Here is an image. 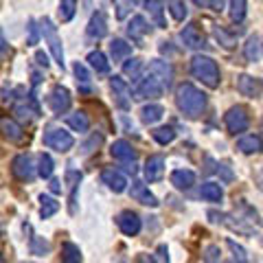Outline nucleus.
Masks as SVG:
<instances>
[{
    "instance_id": "43",
    "label": "nucleus",
    "mask_w": 263,
    "mask_h": 263,
    "mask_svg": "<svg viewBox=\"0 0 263 263\" xmlns=\"http://www.w3.org/2000/svg\"><path fill=\"white\" fill-rule=\"evenodd\" d=\"M101 143H103V136H101V134H92V136H90V141H88V143H84V147H81V152H84V154H90V152H95Z\"/></svg>"
},
{
    "instance_id": "51",
    "label": "nucleus",
    "mask_w": 263,
    "mask_h": 263,
    "mask_svg": "<svg viewBox=\"0 0 263 263\" xmlns=\"http://www.w3.org/2000/svg\"><path fill=\"white\" fill-rule=\"evenodd\" d=\"M5 51H7V40L3 35V29H0V55H3Z\"/></svg>"
},
{
    "instance_id": "34",
    "label": "nucleus",
    "mask_w": 263,
    "mask_h": 263,
    "mask_svg": "<svg viewBox=\"0 0 263 263\" xmlns=\"http://www.w3.org/2000/svg\"><path fill=\"white\" fill-rule=\"evenodd\" d=\"M246 7H248V0H230L228 5V13L233 22H241L246 18Z\"/></svg>"
},
{
    "instance_id": "14",
    "label": "nucleus",
    "mask_w": 263,
    "mask_h": 263,
    "mask_svg": "<svg viewBox=\"0 0 263 263\" xmlns=\"http://www.w3.org/2000/svg\"><path fill=\"white\" fill-rule=\"evenodd\" d=\"M110 86L114 90V97H117V105H119V108L121 110H129V105H132V101H129V95H132L129 86L121 77H112Z\"/></svg>"
},
{
    "instance_id": "27",
    "label": "nucleus",
    "mask_w": 263,
    "mask_h": 263,
    "mask_svg": "<svg viewBox=\"0 0 263 263\" xmlns=\"http://www.w3.org/2000/svg\"><path fill=\"white\" fill-rule=\"evenodd\" d=\"M88 64L92 66L97 72H101V75L110 72V62H108V57H105L101 51H90L88 53Z\"/></svg>"
},
{
    "instance_id": "7",
    "label": "nucleus",
    "mask_w": 263,
    "mask_h": 263,
    "mask_svg": "<svg viewBox=\"0 0 263 263\" xmlns=\"http://www.w3.org/2000/svg\"><path fill=\"white\" fill-rule=\"evenodd\" d=\"M11 171L13 176L22 180V182H29V180H33V176H35V164H33V158L29 154H18L11 162Z\"/></svg>"
},
{
    "instance_id": "31",
    "label": "nucleus",
    "mask_w": 263,
    "mask_h": 263,
    "mask_svg": "<svg viewBox=\"0 0 263 263\" xmlns=\"http://www.w3.org/2000/svg\"><path fill=\"white\" fill-rule=\"evenodd\" d=\"M62 263H81V250L72 241H66L62 246Z\"/></svg>"
},
{
    "instance_id": "56",
    "label": "nucleus",
    "mask_w": 263,
    "mask_h": 263,
    "mask_svg": "<svg viewBox=\"0 0 263 263\" xmlns=\"http://www.w3.org/2000/svg\"><path fill=\"white\" fill-rule=\"evenodd\" d=\"M261 51H263V44H261Z\"/></svg>"
},
{
    "instance_id": "22",
    "label": "nucleus",
    "mask_w": 263,
    "mask_h": 263,
    "mask_svg": "<svg viewBox=\"0 0 263 263\" xmlns=\"http://www.w3.org/2000/svg\"><path fill=\"white\" fill-rule=\"evenodd\" d=\"M171 184H174L176 189L186 191V189H191L195 184V174L189 171V169H176L174 174H171Z\"/></svg>"
},
{
    "instance_id": "35",
    "label": "nucleus",
    "mask_w": 263,
    "mask_h": 263,
    "mask_svg": "<svg viewBox=\"0 0 263 263\" xmlns=\"http://www.w3.org/2000/svg\"><path fill=\"white\" fill-rule=\"evenodd\" d=\"M167 9L169 13L174 15V20L176 22H184L186 18V5H184V0H167Z\"/></svg>"
},
{
    "instance_id": "30",
    "label": "nucleus",
    "mask_w": 263,
    "mask_h": 263,
    "mask_svg": "<svg viewBox=\"0 0 263 263\" xmlns=\"http://www.w3.org/2000/svg\"><path fill=\"white\" fill-rule=\"evenodd\" d=\"M66 121H68V125L75 132H88L90 129V119H88L86 112H72V114H68Z\"/></svg>"
},
{
    "instance_id": "17",
    "label": "nucleus",
    "mask_w": 263,
    "mask_h": 263,
    "mask_svg": "<svg viewBox=\"0 0 263 263\" xmlns=\"http://www.w3.org/2000/svg\"><path fill=\"white\" fill-rule=\"evenodd\" d=\"M0 132H3L5 138H9L11 143H20L24 138V132L20 127V123L15 119H9V117H3L0 119Z\"/></svg>"
},
{
    "instance_id": "45",
    "label": "nucleus",
    "mask_w": 263,
    "mask_h": 263,
    "mask_svg": "<svg viewBox=\"0 0 263 263\" xmlns=\"http://www.w3.org/2000/svg\"><path fill=\"white\" fill-rule=\"evenodd\" d=\"M127 13H129V3L127 0H117V18L123 20V18H127Z\"/></svg>"
},
{
    "instance_id": "21",
    "label": "nucleus",
    "mask_w": 263,
    "mask_h": 263,
    "mask_svg": "<svg viewBox=\"0 0 263 263\" xmlns=\"http://www.w3.org/2000/svg\"><path fill=\"white\" fill-rule=\"evenodd\" d=\"M129 55H132V44H127L125 40L114 37L110 42V57H112V62H125Z\"/></svg>"
},
{
    "instance_id": "39",
    "label": "nucleus",
    "mask_w": 263,
    "mask_h": 263,
    "mask_svg": "<svg viewBox=\"0 0 263 263\" xmlns=\"http://www.w3.org/2000/svg\"><path fill=\"white\" fill-rule=\"evenodd\" d=\"M75 11H77V0H60V18H62V22L72 20Z\"/></svg>"
},
{
    "instance_id": "26",
    "label": "nucleus",
    "mask_w": 263,
    "mask_h": 263,
    "mask_svg": "<svg viewBox=\"0 0 263 263\" xmlns=\"http://www.w3.org/2000/svg\"><path fill=\"white\" fill-rule=\"evenodd\" d=\"M243 55H246V60L248 62H259V57H261V40L257 35H250L248 40H246V44H243Z\"/></svg>"
},
{
    "instance_id": "5",
    "label": "nucleus",
    "mask_w": 263,
    "mask_h": 263,
    "mask_svg": "<svg viewBox=\"0 0 263 263\" xmlns=\"http://www.w3.org/2000/svg\"><path fill=\"white\" fill-rule=\"evenodd\" d=\"M224 123H226V129L230 132V134H241V132H246L250 125L248 110H246L243 105H235V108H230L226 112Z\"/></svg>"
},
{
    "instance_id": "53",
    "label": "nucleus",
    "mask_w": 263,
    "mask_h": 263,
    "mask_svg": "<svg viewBox=\"0 0 263 263\" xmlns=\"http://www.w3.org/2000/svg\"><path fill=\"white\" fill-rule=\"evenodd\" d=\"M193 3H195L197 7H204V5H209V0H193Z\"/></svg>"
},
{
    "instance_id": "54",
    "label": "nucleus",
    "mask_w": 263,
    "mask_h": 263,
    "mask_svg": "<svg viewBox=\"0 0 263 263\" xmlns=\"http://www.w3.org/2000/svg\"><path fill=\"white\" fill-rule=\"evenodd\" d=\"M0 263H5V257H3V254H0Z\"/></svg>"
},
{
    "instance_id": "57",
    "label": "nucleus",
    "mask_w": 263,
    "mask_h": 263,
    "mask_svg": "<svg viewBox=\"0 0 263 263\" xmlns=\"http://www.w3.org/2000/svg\"><path fill=\"white\" fill-rule=\"evenodd\" d=\"M134 3H138V0H134Z\"/></svg>"
},
{
    "instance_id": "13",
    "label": "nucleus",
    "mask_w": 263,
    "mask_h": 263,
    "mask_svg": "<svg viewBox=\"0 0 263 263\" xmlns=\"http://www.w3.org/2000/svg\"><path fill=\"white\" fill-rule=\"evenodd\" d=\"M101 182L108 189H112L114 193H123L127 189V178L117 169H103L101 171Z\"/></svg>"
},
{
    "instance_id": "47",
    "label": "nucleus",
    "mask_w": 263,
    "mask_h": 263,
    "mask_svg": "<svg viewBox=\"0 0 263 263\" xmlns=\"http://www.w3.org/2000/svg\"><path fill=\"white\" fill-rule=\"evenodd\" d=\"M209 7L215 13H221V11L226 9V0H209Z\"/></svg>"
},
{
    "instance_id": "16",
    "label": "nucleus",
    "mask_w": 263,
    "mask_h": 263,
    "mask_svg": "<svg viewBox=\"0 0 263 263\" xmlns=\"http://www.w3.org/2000/svg\"><path fill=\"white\" fill-rule=\"evenodd\" d=\"M164 174V158L162 156H149L145 162V178L147 182H158Z\"/></svg>"
},
{
    "instance_id": "23",
    "label": "nucleus",
    "mask_w": 263,
    "mask_h": 263,
    "mask_svg": "<svg viewBox=\"0 0 263 263\" xmlns=\"http://www.w3.org/2000/svg\"><path fill=\"white\" fill-rule=\"evenodd\" d=\"M145 9L149 11L152 20L156 22V27L164 29L167 24H164V7H162V0H145Z\"/></svg>"
},
{
    "instance_id": "48",
    "label": "nucleus",
    "mask_w": 263,
    "mask_h": 263,
    "mask_svg": "<svg viewBox=\"0 0 263 263\" xmlns=\"http://www.w3.org/2000/svg\"><path fill=\"white\" fill-rule=\"evenodd\" d=\"M35 60H37L40 66H44V68H48V64H51V62H48V57H46L42 51H37V53H35Z\"/></svg>"
},
{
    "instance_id": "38",
    "label": "nucleus",
    "mask_w": 263,
    "mask_h": 263,
    "mask_svg": "<svg viewBox=\"0 0 263 263\" xmlns=\"http://www.w3.org/2000/svg\"><path fill=\"white\" fill-rule=\"evenodd\" d=\"M141 68H143V60H138V57H127L123 62V72L127 77H138L141 75Z\"/></svg>"
},
{
    "instance_id": "12",
    "label": "nucleus",
    "mask_w": 263,
    "mask_h": 263,
    "mask_svg": "<svg viewBox=\"0 0 263 263\" xmlns=\"http://www.w3.org/2000/svg\"><path fill=\"white\" fill-rule=\"evenodd\" d=\"M237 90L243 95V97H261L263 95V81L257 77H250V75H239L237 77Z\"/></svg>"
},
{
    "instance_id": "2",
    "label": "nucleus",
    "mask_w": 263,
    "mask_h": 263,
    "mask_svg": "<svg viewBox=\"0 0 263 263\" xmlns=\"http://www.w3.org/2000/svg\"><path fill=\"white\" fill-rule=\"evenodd\" d=\"M191 72H193L195 79H200L202 84L209 86V88H217L219 81H221V77H219V66L209 55H195L193 60H191Z\"/></svg>"
},
{
    "instance_id": "50",
    "label": "nucleus",
    "mask_w": 263,
    "mask_h": 263,
    "mask_svg": "<svg viewBox=\"0 0 263 263\" xmlns=\"http://www.w3.org/2000/svg\"><path fill=\"white\" fill-rule=\"evenodd\" d=\"M136 263H156L154 257H149V254H141V257L136 259Z\"/></svg>"
},
{
    "instance_id": "37",
    "label": "nucleus",
    "mask_w": 263,
    "mask_h": 263,
    "mask_svg": "<svg viewBox=\"0 0 263 263\" xmlns=\"http://www.w3.org/2000/svg\"><path fill=\"white\" fill-rule=\"evenodd\" d=\"M53 167H55V162H53L51 156H48V154H40V158H37V174L42 178H51L53 176Z\"/></svg>"
},
{
    "instance_id": "44",
    "label": "nucleus",
    "mask_w": 263,
    "mask_h": 263,
    "mask_svg": "<svg viewBox=\"0 0 263 263\" xmlns=\"http://www.w3.org/2000/svg\"><path fill=\"white\" fill-rule=\"evenodd\" d=\"M72 70H75V77L81 81V84H88V81H90V72H88V68H86V66L84 64H75V66H72Z\"/></svg>"
},
{
    "instance_id": "46",
    "label": "nucleus",
    "mask_w": 263,
    "mask_h": 263,
    "mask_svg": "<svg viewBox=\"0 0 263 263\" xmlns=\"http://www.w3.org/2000/svg\"><path fill=\"white\" fill-rule=\"evenodd\" d=\"M219 259V248L217 246H209L206 248V263H215Z\"/></svg>"
},
{
    "instance_id": "4",
    "label": "nucleus",
    "mask_w": 263,
    "mask_h": 263,
    "mask_svg": "<svg viewBox=\"0 0 263 263\" xmlns=\"http://www.w3.org/2000/svg\"><path fill=\"white\" fill-rule=\"evenodd\" d=\"M162 92H164L162 84L156 77H152L149 72H145L143 77H138L136 84H134L136 99H158V97H162Z\"/></svg>"
},
{
    "instance_id": "19",
    "label": "nucleus",
    "mask_w": 263,
    "mask_h": 263,
    "mask_svg": "<svg viewBox=\"0 0 263 263\" xmlns=\"http://www.w3.org/2000/svg\"><path fill=\"white\" fill-rule=\"evenodd\" d=\"M149 31H152V27H149V22H147L143 15H134V18H132V22L127 24V35L134 40V42H141V40H143Z\"/></svg>"
},
{
    "instance_id": "10",
    "label": "nucleus",
    "mask_w": 263,
    "mask_h": 263,
    "mask_svg": "<svg viewBox=\"0 0 263 263\" xmlns=\"http://www.w3.org/2000/svg\"><path fill=\"white\" fill-rule=\"evenodd\" d=\"M147 72H149L152 77L158 79L162 84V88H171V84H174V70H171V66L167 62H162V60L149 62V66H147Z\"/></svg>"
},
{
    "instance_id": "9",
    "label": "nucleus",
    "mask_w": 263,
    "mask_h": 263,
    "mask_svg": "<svg viewBox=\"0 0 263 263\" xmlns=\"http://www.w3.org/2000/svg\"><path fill=\"white\" fill-rule=\"evenodd\" d=\"M180 40H182V44L186 48H191V51L206 48V37H204V33L200 31L197 24H186V27L180 31Z\"/></svg>"
},
{
    "instance_id": "40",
    "label": "nucleus",
    "mask_w": 263,
    "mask_h": 263,
    "mask_svg": "<svg viewBox=\"0 0 263 263\" xmlns=\"http://www.w3.org/2000/svg\"><path fill=\"white\" fill-rule=\"evenodd\" d=\"M48 241H44V237H31V241H29V250L31 254H46L48 252Z\"/></svg>"
},
{
    "instance_id": "33",
    "label": "nucleus",
    "mask_w": 263,
    "mask_h": 263,
    "mask_svg": "<svg viewBox=\"0 0 263 263\" xmlns=\"http://www.w3.org/2000/svg\"><path fill=\"white\" fill-rule=\"evenodd\" d=\"M152 136H154V141L160 143V145H169V143L176 141V132H174V127H169V125L156 127V129L152 132Z\"/></svg>"
},
{
    "instance_id": "41",
    "label": "nucleus",
    "mask_w": 263,
    "mask_h": 263,
    "mask_svg": "<svg viewBox=\"0 0 263 263\" xmlns=\"http://www.w3.org/2000/svg\"><path fill=\"white\" fill-rule=\"evenodd\" d=\"M29 40H27V44L29 46H35L37 44V40H40V27H37V20L35 18H29Z\"/></svg>"
},
{
    "instance_id": "3",
    "label": "nucleus",
    "mask_w": 263,
    "mask_h": 263,
    "mask_svg": "<svg viewBox=\"0 0 263 263\" xmlns=\"http://www.w3.org/2000/svg\"><path fill=\"white\" fill-rule=\"evenodd\" d=\"M42 33H44V40H46V44H48V48H51V53H53V57H55V62H57V66L64 70L66 68V62H64V48H62V37H60V33H57V29H55V24H53V20L51 18H42Z\"/></svg>"
},
{
    "instance_id": "32",
    "label": "nucleus",
    "mask_w": 263,
    "mask_h": 263,
    "mask_svg": "<svg viewBox=\"0 0 263 263\" xmlns=\"http://www.w3.org/2000/svg\"><path fill=\"white\" fill-rule=\"evenodd\" d=\"M13 114L18 117L20 121H27V123H31V121H35L37 119V114H40V110H37V105H27V103H18L13 108Z\"/></svg>"
},
{
    "instance_id": "42",
    "label": "nucleus",
    "mask_w": 263,
    "mask_h": 263,
    "mask_svg": "<svg viewBox=\"0 0 263 263\" xmlns=\"http://www.w3.org/2000/svg\"><path fill=\"white\" fill-rule=\"evenodd\" d=\"M226 246L230 250H233V254H235V259L239 261V263H248V257H246V250L241 248L239 243H235L233 239H226Z\"/></svg>"
},
{
    "instance_id": "25",
    "label": "nucleus",
    "mask_w": 263,
    "mask_h": 263,
    "mask_svg": "<svg viewBox=\"0 0 263 263\" xmlns=\"http://www.w3.org/2000/svg\"><path fill=\"white\" fill-rule=\"evenodd\" d=\"M162 117H164V108L158 105V103H149V105H145V108L141 110V119H143V123H147V125L158 123Z\"/></svg>"
},
{
    "instance_id": "8",
    "label": "nucleus",
    "mask_w": 263,
    "mask_h": 263,
    "mask_svg": "<svg viewBox=\"0 0 263 263\" xmlns=\"http://www.w3.org/2000/svg\"><path fill=\"white\" fill-rule=\"evenodd\" d=\"M70 103H72V97L68 92V88L64 86H55L51 90V95H48V105H51V110L55 114H66L70 110Z\"/></svg>"
},
{
    "instance_id": "11",
    "label": "nucleus",
    "mask_w": 263,
    "mask_h": 263,
    "mask_svg": "<svg viewBox=\"0 0 263 263\" xmlns=\"http://www.w3.org/2000/svg\"><path fill=\"white\" fill-rule=\"evenodd\" d=\"M117 224L121 228V233L127 237H136L141 233V217H138L134 211H121L117 217Z\"/></svg>"
},
{
    "instance_id": "20",
    "label": "nucleus",
    "mask_w": 263,
    "mask_h": 263,
    "mask_svg": "<svg viewBox=\"0 0 263 263\" xmlns=\"http://www.w3.org/2000/svg\"><path fill=\"white\" fill-rule=\"evenodd\" d=\"M129 193H132V197H134L136 202L145 204V206H158V200H156V195L143 182H134V184H132V191Z\"/></svg>"
},
{
    "instance_id": "52",
    "label": "nucleus",
    "mask_w": 263,
    "mask_h": 263,
    "mask_svg": "<svg viewBox=\"0 0 263 263\" xmlns=\"http://www.w3.org/2000/svg\"><path fill=\"white\" fill-rule=\"evenodd\" d=\"M219 171L224 174V180H230V178H233V174H230V171H228L226 167H221V164H219Z\"/></svg>"
},
{
    "instance_id": "55",
    "label": "nucleus",
    "mask_w": 263,
    "mask_h": 263,
    "mask_svg": "<svg viewBox=\"0 0 263 263\" xmlns=\"http://www.w3.org/2000/svg\"><path fill=\"white\" fill-rule=\"evenodd\" d=\"M261 246H263V237H261Z\"/></svg>"
},
{
    "instance_id": "15",
    "label": "nucleus",
    "mask_w": 263,
    "mask_h": 263,
    "mask_svg": "<svg viewBox=\"0 0 263 263\" xmlns=\"http://www.w3.org/2000/svg\"><path fill=\"white\" fill-rule=\"evenodd\" d=\"M88 35L95 37V40H103L108 35V20H105V13L103 11H95L92 18L88 22Z\"/></svg>"
},
{
    "instance_id": "36",
    "label": "nucleus",
    "mask_w": 263,
    "mask_h": 263,
    "mask_svg": "<svg viewBox=\"0 0 263 263\" xmlns=\"http://www.w3.org/2000/svg\"><path fill=\"white\" fill-rule=\"evenodd\" d=\"M213 35H215L217 42H219L221 46H224V48H228V51H230V48H235V46H237L235 35H233V33H228V31H224L221 27H215V29H213Z\"/></svg>"
},
{
    "instance_id": "18",
    "label": "nucleus",
    "mask_w": 263,
    "mask_h": 263,
    "mask_svg": "<svg viewBox=\"0 0 263 263\" xmlns=\"http://www.w3.org/2000/svg\"><path fill=\"white\" fill-rule=\"evenodd\" d=\"M110 154L112 158H117L121 162H134L136 160V152L127 141H114L110 147Z\"/></svg>"
},
{
    "instance_id": "49",
    "label": "nucleus",
    "mask_w": 263,
    "mask_h": 263,
    "mask_svg": "<svg viewBox=\"0 0 263 263\" xmlns=\"http://www.w3.org/2000/svg\"><path fill=\"white\" fill-rule=\"evenodd\" d=\"M48 189H51L53 193H60V191H62V182H60V180H51V184H48Z\"/></svg>"
},
{
    "instance_id": "6",
    "label": "nucleus",
    "mask_w": 263,
    "mask_h": 263,
    "mask_svg": "<svg viewBox=\"0 0 263 263\" xmlns=\"http://www.w3.org/2000/svg\"><path fill=\"white\" fill-rule=\"evenodd\" d=\"M44 145L46 147H51V149L55 152H68L72 149V145H75V138L70 136V132H66V129H51L48 134L44 136Z\"/></svg>"
},
{
    "instance_id": "29",
    "label": "nucleus",
    "mask_w": 263,
    "mask_h": 263,
    "mask_svg": "<svg viewBox=\"0 0 263 263\" xmlns=\"http://www.w3.org/2000/svg\"><path fill=\"white\" fill-rule=\"evenodd\" d=\"M40 202H42V206H40V217L42 219H48L53 217L57 211H60V202L55 200L51 195H40Z\"/></svg>"
},
{
    "instance_id": "1",
    "label": "nucleus",
    "mask_w": 263,
    "mask_h": 263,
    "mask_svg": "<svg viewBox=\"0 0 263 263\" xmlns=\"http://www.w3.org/2000/svg\"><path fill=\"white\" fill-rule=\"evenodd\" d=\"M176 105L186 119H197L206 110V95L193 84H182L176 92Z\"/></svg>"
},
{
    "instance_id": "28",
    "label": "nucleus",
    "mask_w": 263,
    "mask_h": 263,
    "mask_svg": "<svg viewBox=\"0 0 263 263\" xmlns=\"http://www.w3.org/2000/svg\"><path fill=\"white\" fill-rule=\"evenodd\" d=\"M200 195L204 200L209 202H221V197H224V189H221L217 182H204L202 189H200Z\"/></svg>"
},
{
    "instance_id": "24",
    "label": "nucleus",
    "mask_w": 263,
    "mask_h": 263,
    "mask_svg": "<svg viewBox=\"0 0 263 263\" xmlns=\"http://www.w3.org/2000/svg\"><path fill=\"white\" fill-rule=\"evenodd\" d=\"M237 149H239L241 154H259L263 149V143H261V138L259 136H243L239 138V143H237Z\"/></svg>"
}]
</instances>
